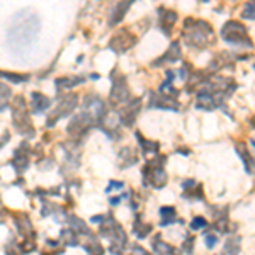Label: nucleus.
Segmentation results:
<instances>
[{
  "label": "nucleus",
  "instance_id": "nucleus-25",
  "mask_svg": "<svg viewBox=\"0 0 255 255\" xmlns=\"http://www.w3.org/2000/svg\"><path fill=\"white\" fill-rule=\"evenodd\" d=\"M133 230H134V235H136L138 238H146L148 233H151V225L145 223L141 218H138L133 225Z\"/></svg>",
  "mask_w": 255,
  "mask_h": 255
},
{
  "label": "nucleus",
  "instance_id": "nucleus-21",
  "mask_svg": "<svg viewBox=\"0 0 255 255\" xmlns=\"http://www.w3.org/2000/svg\"><path fill=\"white\" fill-rule=\"evenodd\" d=\"M151 245H153V250L158 255H177V250L172 245L165 244V242L160 238V235H157L153 238V244H151Z\"/></svg>",
  "mask_w": 255,
  "mask_h": 255
},
{
  "label": "nucleus",
  "instance_id": "nucleus-7",
  "mask_svg": "<svg viewBox=\"0 0 255 255\" xmlns=\"http://www.w3.org/2000/svg\"><path fill=\"white\" fill-rule=\"evenodd\" d=\"M77 104H79V96H75V94H68V96L60 97V102H58V106H56L55 113L48 118V126H55V123L58 121V119L68 116V114L77 108Z\"/></svg>",
  "mask_w": 255,
  "mask_h": 255
},
{
  "label": "nucleus",
  "instance_id": "nucleus-15",
  "mask_svg": "<svg viewBox=\"0 0 255 255\" xmlns=\"http://www.w3.org/2000/svg\"><path fill=\"white\" fill-rule=\"evenodd\" d=\"M235 148H237L238 157H240L242 162L245 163V172H247V174H252L254 168H255V158L252 157V153L247 150V146L244 145V143H237Z\"/></svg>",
  "mask_w": 255,
  "mask_h": 255
},
{
  "label": "nucleus",
  "instance_id": "nucleus-3",
  "mask_svg": "<svg viewBox=\"0 0 255 255\" xmlns=\"http://www.w3.org/2000/svg\"><path fill=\"white\" fill-rule=\"evenodd\" d=\"M99 233L102 237L109 238L111 242V252L114 255H123L125 254V249L128 245V237L123 230V226L114 220V216H106L104 221L101 223V228H99Z\"/></svg>",
  "mask_w": 255,
  "mask_h": 255
},
{
  "label": "nucleus",
  "instance_id": "nucleus-18",
  "mask_svg": "<svg viewBox=\"0 0 255 255\" xmlns=\"http://www.w3.org/2000/svg\"><path fill=\"white\" fill-rule=\"evenodd\" d=\"M160 216H162V221L160 225L162 226H168L174 223H182V221L177 218V211L174 206H162L160 208Z\"/></svg>",
  "mask_w": 255,
  "mask_h": 255
},
{
  "label": "nucleus",
  "instance_id": "nucleus-8",
  "mask_svg": "<svg viewBox=\"0 0 255 255\" xmlns=\"http://www.w3.org/2000/svg\"><path fill=\"white\" fill-rule=\"evenodd\" d=\"M94 123H96V119L84 111V113L79 114V116H75L72 121H70V125L67 126V131H68L70 136L80 138V136H84V134L87 133L90 128H92Z\"/></svg>",
  "mask_w": 255,
  "mask_h": 255
},
{
  "label": "nucleus",
  "instance_id": "nucleus-1",
  "mask_svg": "<svg viewBox=\"0 0 255 255\" xmlns=\"http://www.w3.org/2000/svg\"><path fill=\"white\" fill-rule=\"evenodd\" d=\"M38 32H39V19L34 14L22 12V14H19L14 19V24H12L9 34H7V39L14 46L15 51H19V49L29 46L32 41L36 39Z\"/></svg>",
  "mask_w": 255,
  "mask_h": 255
},
{
  "label": "nucleus",
  "instance_id": "nucleus-10",
  "mask_svg": "<svg viewBox=\"0 0 255 255\" xmlns=\"http://www.w3.org/2000/svg\"><path fill=\"white\" fill-rule=\"evenodd\" d=\"M111 104L113 106H119V104H128L131 101L129 99V89L126 85V79L125 77H119L118 80L113 82V89H111Z\"/></svg>",
  "mask_w": 255,
  "mask_h": 255
},
{
  "label": "nucleus",
  "instance_id": "nucleus-27",
  "mask_svg": "<svg viewBox=\"0 0 255 255\" xmlns=\"http://www.w3.org/2000/svg\"><path fill=\"white\" fill-rule=\"evenodd\" d=\"M61 242L68 247H77L79 245V237H77V233L73 232V230L68 228V230H63V232H61Z\"/></svg>",
  "mask_w": 255,
  "mask_h": 255
},
{
  "label": "nucleus",
  "instance_id": "nucleus-16",
  "mask_svg": "<svg viewBox=\"0 0 255 255\" xmlns=\"http://www.w3.org/2000/svg\"><path fill=\"white\" fill-rule=\"evenodd\" d=\"M177 60H180V44L174 41V43L168 46L165 51V55H162V58L155 61L153 65H160V63H175Z\"/></svg>",
  "mask_w": 255,
  "mask_h": 255
},
{
  "label": "nucleus",
  "instance_id": "nucleus-23",
  "mask_svg": "<svg viewBox=\"0 0 255 255\" xmlns=\"http://www.w3.org/2000/svg\"><path fill=\"white\" fill-rule=\"evenodd\" d=\"M129 7H131V2H125V3L119 2L118 5L113 9V14H111V15H113V17H111V20H109L111 26H114V24H118L119 20H121L123 17H125V14L128 12V9H129Z\"/></svg>",
  "mask_w": 255,
  "mask_h": 255
},
{
  "label": "nucleus",
  "instance_id": "nucleus-22",
  "mask_svg": "<svg viewBox=\"0 0 255 255\" xmlns=\"http://www.w3.org/2000/svg\"><path fill=\"white\" fill-rule=\"evenodd\" d=\"M32 111L34 113H41V111H46L49 106H51V101L48 97H44L43 94L34 92L32 94Z\"/></svg>",
  "mask_w": 255,
  "mask_h": 255
},
{
  "label": "nucleus",
  "instance_id": "nucleus-34",
  "mask_svg": "<svg viewBox=\"0 0 255 255\" xmlns=\"http://www.w3.org/2000/svg\"><path fill=\"white\" fill-rule=\"evenodd\" d=\"M131 255H151L150 252H146L143 247H139V245H134L133 249H131Z\"/></svg>",
  "mask_w": 255,
  "mask_h": 255
},
{
  "label": "nucleus",
  "instance_id": "nucleus-11",
  "mask_svg": "<svg viewBox=\"0 0 255 255\" xmlns=\"http://www.w3.org/2000/svg\"><path fill=\"white\" fill-rule=\"evenodd\" d=\"M150 108H157V109H163V111H172V113H177L180 109L179 102H177L175 97H170V96H155L151 94V101H150Z\"/></svg>",
  "mask_w": 255,
  "mask_h": 255
},
{
  "label": "nucleus",
  "instance_id": "nucleus-33",
  "mask_svg": "<svg viewBox=\"0 0 255 255\" xmlns=\"http://www.w3.org/2000/svg\"><path fill=\"white\" fill-rule=\"evenodd\" d=\"M123 187H125V184H123V182H118V180H111L108 189H106V192H108V194H111V192H113L114 189H123Z\"/></svg>",
  "mask_w": 255,
  "mask_h": 255
},
{
  "label": "nucleus",
  "instance_id": "nucleus-12",
  "mask_svg": "<svg viewBox=\"0 0 255 255\" xmlns=\"http://www.w3.org/2000/svg\"><path fill=\"white\" fill-rule=\"evenodd\" d=\"M139 106H141V99H131V101L126 104L125 111L121 113L119 123L125 126H133L134 119H136L138 113H139Z\"/></svg>",
  "mask_w": 255,
  "mask_h": 255
},
{
  "label": "nucleus",
  "instance_id": "nucleus-32",
  "mask_svg": "<svg viewBox=\"0 0 255 255\" xmlns=\"http://www.w3.org/2000/svg\"><path fill=\"white\" fill-rule=\"evenodd\" d=\"M204 242H206V247L208 249H215V247L218 245V233H204Z\"/></svg>",
  "mask_w": 255,
  "mask_h": 255
},
{
  "label": "nucleus",
  "instance_id": "nucleus-26",
  "mask_svg": "<svg viewBox=\"0 0 255 255\" xmlns=\"http://www.w3.org/2000/svg\"><path fill=\"white\" fill-rule=\"evenodd\" d=\"M10 97H12V90H10L9 85L0 84V113L7 109V106H9Z\"/></svg>",
  "mask_w": 255,
  "mask_h": 255
},
{
  "label": "nucleus",
  "instance_id": "nucleus-30",
  "mask_svg": "<svg viewBox=\"0 0 255 255\" xmlns=\"http://www.w3.org/2000/svg\"><path fill=\"white\" fill-rule=\"evenodd\" d=\"M244 17L249 20L255 19V2H247L244 7Z\"/></svg>",
  "mask_w": 255,
  "mask_h": 255
},
{
  "label": "nucleus",
  "instance_id": "nucleus-13",
  "mask_svg": "<svg viewBox=\"0 0 255 255\" xmlns=\"http://www.w3.org/2000/svg\"><path fill=\"white\" fill-rule=\"evenodd\" d=\"M27 150H29V148H27V143L24 141L14 153L12 167L15 168V172H17V174H22V172L27 168V163H29V158H27Z\"/></svg>",
  "mask_w": 255,
  "mask_h": 255
},
{
  "label": "nucleus",
  "instance_id": "nucleus-28",
  "mask_svg": "<svg viewBox=\"0 0 255 255\" xmlns=\"http://www.w3.org/2000/svg\"><path fill=\"white\" fill-rule=\"evenodd\" d=\"M0 79H7L14 84H22V82L29 80V75H17V73H7V72H0Z\"/></svg>",
  "mask_w": 255,
  "mask_h": 255
},
{
  "label": "nucleus",
  "instance_id": "nucleus-35",
  "mask_svg": "<svg viewBox=\"0 0 255 255\" xmlns=\"http://www.w3.org/2000/svg\"><path fill=\"white\" fill-rule=\"evenodd\" d=\"M5 215H7V211H5V208H3L2 201H0V223H3V221H5Z\"/></svg>",
  "mask_w": 255,
  "mask_h": 255
},
{
  "label": "nucleus",
  "instance_id": "nucleus-20",
  "mask_svg": "<svg viewBox=\"0 0 255 255\" xmlns=\"http://www.w3.org/2000/svg\"><path fill=\"white\" fill-rule=\"evenodd\" d=\"M136 139H138V143H139V146H141V151L145 155H155L157 157L158 155V143L157 141H150V139H145V136H143L139 131H136Z\"/></svg>",
  "mask_w": 255,
  "mask_h": 255
},
{
  "label": "nucleus",
  "instance_id": "nucleus-5",
  "mask_svg": "<svg viewBox=\"0 0 255 255\" xmlns=\"http://www.w3.org/2000/svg\"><path fill=\"white\" fill-rule=\"evenodd\" d=\"M12 121H14L15 131L22 134V136L26 138L34 136V128H32L29 114H27L26 101H24L22 96H17L14 99V104H12Z\"/></svg>",
  "mask_w": 255,
  "mask_h": 255
},
{
  "label": "nucleus",
  "instance_id": "nucleus-14",
  "mask_svg": "<svg viewBox=\"0 0 255 255\" xmlns=\"http://www.w3.org/2000/svg\"><path fill=\"white\" fill-rule=\"evenodd\" d=\"M160 14H162L160 15V27L165 32V36H170L177 20V14L174 10H167V9H160Z\"/></svg>",
  "mask_w": 255,
  "mask_h": 255
},
{
  "label": "nucleus",
  "instance_id": "nucleus-2",
  "mask_svg": "<svg viewBox=\"0 0 255 255\" xmlns=\"http://www.w3.org/2000/svg\"><path fill=\"white\" fill-rule=\"evenodd\" d=\"M182 38L186 41L187 46L203 49L208 48L209 44L215 43V31L204 20L197 19H186L182 29Z\"/></svg>",
  "mask_w": 255,
  "mask_h": 255
},
{
  "label": "nucleus",
  "instance_id": "nucleus-9",
  "mask_svg": "<svg viewBox=\"0 0 255 255\" xmlns=\"http://www.w3.org/2000/svg\"><path fill=\"white\" fill-rule=\"evenodd\" d=\"M136 43V36L133 34L131 31H119L116 36H114L113 39H111L109 43V48L113 49L114 53H118V55H121V53H126L128 49H129L133 44Z\"/></svg>",
  "mask_w": 255,
  "mask_h": 255
},
{
  "label": "nucleus",
  "instance_id": "nucleus-24",
  "mask_svg": "<svg viewBox=\"0 0 255 255\" xmlns=\"http://www.w3.org/2000/svg\"><path fill=\"white\" fill-rule=\"evenodd\" d=\"M84 82V77H61V79H56V89H70V87H75Z\"/></svg>",
  "mask_w": 255,
  "mask_h": 255
},
{
  "label": "nucleus",
  "instance_id": "nucleus-6",
  "mask_svg": "<svg viewBox=\"0 0 255 255\" xmlns=\"http://www.w3.org/2000/svg\"><path fill=\"white\" fill-rule=\"evenodd\" d=\"M165 157L162 155H157L153 160L146 163V167L143 168V184L145 186H150L153 189H162L167 184V172L163 168V163H165Z\"/></svg>",
  "mask_w": 255,
  "mask_h": 255
},
{
  "label": "nucleus",
  "instance_id": "nucleus-4",
  "mask_svg": "<svg viewBox=\"0 0 255 255\" xmlns=\"http://www.w3.org/2000/svg\"><path fill=\"white\" fill-rule=\"evenodd\" d=\"M220 36L225 43L232 44V46H240V48H254V43L250 39L247 27L238 20H228L220 31Z\"/></svg>",
  "mask_w": 255,
  "mask_h": 255
},
{
  "label": "nucleus",
  "instance_id": "nucleus-19",
  "mask_svg": "<svg viewBox=\"0 0 255 255\" xmlns=\"http://www.w3.org/2000/svg\"><path fill=\"white\" fill-rule=\"evenodd\" d=\"M242 250V238L238 235H232L226 240V244L221 250V255H238Z\"/></svg>",
  "mask_w": 255,
  "mask_h": 255
},
{
  "label": "nucleus",
  "instance_id": "nucleus-31",
  "mask_svg": "<svg viewBox=\"0 0 255 255\" xmlns=\"http://www.w3.org/2000/svg\"><path fill=\"white\" fill-rule=\"evenodd\" d=\"M206 226H208V221L204 220L203 216H196L194 220L191 221V230H194V232L196 230H204Z\"/></svg>",
  "mask_w": 255,
  "mask_h": 255
},
{
  "label": "nucleus",
  "instance_id": "nucleus-29",
  "mask_svg": "<svg viewBox=\"0 0 255 255\" xmlns=\"http://www.w3.org/2000/svg\"><path fill=\"white\" fill-rule=\"evenodd\" d=\"M84 249L87 250L90 255H104V249H102V245L99 244L97 240H92L90 244L84 245Z\"/></svg>",
  "mask_w": 255,
  "mask_h": 255
},
{
  "label": "nucleus",
  "instance_id": "nucleus-17",
  "mask_svg": "<svg viewBox=\"0 0 255 255\" xmlns=\"http://www.w3.org/2000/svg\"><path fill=\"white\" fill-rule=\"evenodd\" d=\"M136 162H138V155L133 148H123L119 151V168L133 167Z\"/></svg>",
  "mask_w": 255,
  "mask_h": 255
}]
</instances>
